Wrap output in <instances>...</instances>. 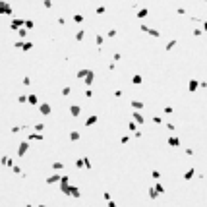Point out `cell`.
I'll use <instances>...</instances> for the list:
<instances>
[{"mask_svg":"<svg viewBox=\"0 0 207 207\" xmlns=\"http://www.w3.org/2000/svg\"><path fill=\"white\" fill-rule=\"evenodd\" d=\"M2 12H4V14H10V6H8V4H2Z\"/></svg>","mask_w":207,"mask_h":207,"instance_id":"1","label":"cell"}]
</instances>
